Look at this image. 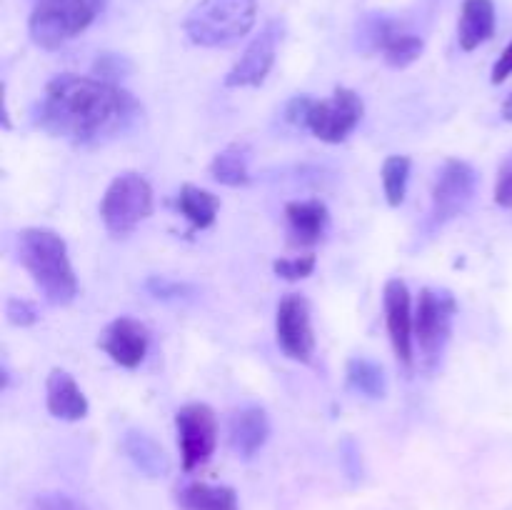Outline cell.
I'll use <instances>...</instances> for the list:
<instances>
[{"instance_id": "6da1fadb", "label": "cell", "mask_w": 512, "mask_h": 510, "mask_svg": "<svg viewBox=\"0 0 512 510\" xmlns=\"http://www.w3.org/2000/svg\"><path fill=\"white\" fill-rule=\"evenodd\" d=\"M143 105L115 83L85 75H58L45 85L38 125L78 148H95L130 133Z\"/></svg>"}, {"instance_id": "7a4b0ae2", "label": "cell", "mask_w": 512, "mask_h": 510, "mask_svg": "<svg viewBox=\"0 0 512 510\" xmlns=\"http://www.w3.org/2000/svg\"><path fill=\"white\" fill-rule=\"evenodd\" d=\"M18 258L50 305H70L78 295V278L68 258V245L50 228L18 233Z\"/></svg>"}, {"instance_id": "3957f363", "label": "cell", "mask_w": 512, "mask_h": 510, "mask_svg": "<svg viewBox=\"0 0 512 510\" xmlns=\"http://www.w3.org/2000/svg\"><path fill=\"white\" fill-rule=\"evenodd\" d=\"M258 0H200L185 18V35L200 48H228L253 30Z\"/></svg>"}, {"instance_id": "277c9868", "label": "cell", "mask_w": 512, "mask_h": 510, "mask_svg": "<svg viewBox=\"0 0 512 510\" xmlns=\"http://www.w3.org/2000/svg\"><path fill=\"white\" fill-rule=\"evenodd\" d=\"M108 3L110 0H40L28 20L30 40L43 50L63 48L93 23Z\"/></svg>"}, {"instance_id": "5b68a950", "label": "cell", "mask_w": 512, "mask_h": 510, "mask_svg": "<svg viewBox=\"0 0 512 510\" xmlns=\"http://www.w3.org/2000/svg\"><path fill=\"white\" fill-rule=\"evenodd\" d=\"M153 213V188L140 173H123L100 200V218L113 235H128Z\"/></svg>"}, {"instance_id": "8992f818", "label": "cell", "mask_w": 512, "mask_h": 510, "mask_svg": "<svg viewBox=\"0 0 512 510\" xmlns=\"http://www.w3.org/2000/svg\"><path fill=\"white\" fill-rule=\"evenodd\" d=\"M455 313H458V303H455V295H450L448 290H420L418 308H415L413 318V335L428 363H435L438 355L443 353L445 343L450 338Z\"/></svg>"}, {"instance_id": "52a82bcc", "label": "cell", "mask_w": 512, "mask_h": 510, "mask_svg": "<svg viewBox=\"0 0 512 510\" xmlns=\"http://www.w3.org/2000/svg\"><path fill=\"white\" fill-rule=\"evenodd\" d=\"M365 113L363 98L350 88H335L325 100H315L308 130L323 143H343L360 125Z\"/></svg>"}, {"instance_id": "ba28073f", "label": "cell", "mask_w": 512, "mask_h": 510, "mask_svg": "<svg viewBox=\"0 0 512 510\" xmlns=\"http://www.w3.org/2000/svg\"><path fill=\"white\" fill-rule=\"evenodd\" d=\"M175 428H178L183 468L190 473L208 463L215 443H218V418H215L213 408L205 403L183 405L175 413Z\"/></svg>"}, {"instance_id": "9c48e42d", "label": "cell", "mask_w": 512, "mask_h": 510, "mask_svg": "<svg viewBox=\"0 0 512 510\" xmlns=\"http://www.w3.org/2000/svg\"><path fill=\"white\" fill-rule=\"evenodd\" d=\"M478 190V173L470 163L458 158L445 160L438 180L433 185V225H445L468 210Z\"/></svg>"}, {"instance_id": "30bf717a", "label": "cell", "mask_w": 512, "mask_h": 510, "mask_svg": "<svg viewBox=\"0 0 512 510\" xmlns=\"http://www.w3.org/2000/svg\"><path fill=\"white\" fill-rule=\"evenodd\" d=\"M283 35V20H270V23L260 30V35H255L253 43L245 48V53L240 55L238 63L230 68V73L225 75V85H228V88H258V85H263L270 68H273L275 55H278L280 43H283Z\"/></svg>"}, {"instance_id": "8fae6325", "label": "cell", "mask_w": 512, "mask_h": 510, "mask_svg": "<svg viewBox=\"0 0 512 510\" xmlns=\"http://www.w3.org/2000/svg\"><path fill=\"white\" fill-rule=\"evenodd\" d=\"M275 335L288 358L310 363L315 350L313 325H310V303L300 293H288L275 313Z\"/></svg>"}, {"instance_id": "7c38bea8", "label": "cell", "mask_w": 512, "mask_h": 510, "mask_svg": "<svg viewBox=\"0 0 512 510\" xmlns=\"http://www.w3.org/2000/svg\"><path fill=\"white\" fill-rule=\"evenodd\" d=\"M383 308L395 358L403 365H413V313H410L408 285L400 278H390L385 283Z\"/></svg>"}, {"instance_id": "4fadbf2b", "label": "cell", "mask_w": 512, "mask_h": 510, "mask_svg": "<svg viewBox=\"0 0 512 510\" xmlns=\"http://www.w3.org/2000/svg\"><path fill=\"white\" fill-rule=\"evenodd\" d=\"M98 345L120 368L133 370L145 360V353H148L150 345V333L140 320L118 318L103 330Z\"/></svg>"}, {"instance_id": "5bb4252c", "label": "cell", "mask_w": 512, "mask_h": 510, "mask_svg": "<svg viewBox=\"0 0 512 510\" xmlns=\"http://www.w3.org/2000/svg\"><path fill=\"white\" fill-rule=\"evenodd\" d=\"M45 403L53 418L58 420H83L88 415V398L78 388L73 375L63 368H53L45 380Z\"/></svg>"}, {"instance_id": "9a60e30c", "label": "cell", "mask_w": 512, "mask_h": 510, "mask_svg": "<svg viewBox=\"0 0 512 510\" xmlns=\"http://www.w3.org/2000/svg\"><path fill=\"white\" fill-rule=\"evenodd\" d=\"M270 435V420L268 413L258 405H248V408L238 410L230 418V448L235 455L250 460L265 443Z\"/></svg>"}, {"instance_id": "2e32d148", "label": "cell", "mask_w": 512, "mask_h": 510, "mask_svg": "<svg viewBox=\"0 0 512 510\" xmlns=\"http://www.w3.org/2000/svg\"><path fill=\"white\" fill-rule=\"evenodd\" d=\"M285 218L295 245H315L330 225L328 205L320 200H293L285 205Z\"/></svg>"}, {"instance_id": "e0dca14e", "label": "cell", "mask_w": 512, "mask_h": 510, "mask_svg": "<svg viewBox=\"0 0 512 510\" xmlns=\"http://www.w3.org/2000/svg\"><path fill=\"white\" fill-rule=\"evenodd\" d=\"M123 450L128 455L130 463L145 475V478L160 480L170 473V458L163 450V445L153 438L150 433L140 428L125 430L123 435Z\"/></svg>"}, {"instance_id": "ac0fdd59", "label": "cell", "mask_w": 512, "mask_h": 510, "mask_svg": "<svg viewBox=\"0 0 512 510\" xmlns=\"http://www.w3.org/2000/svg\"><path fill=\"white\" fill-rule=\"evenodd\" d=\"M495 33L493 0H465L458 23V43L465 53L480 48Z\"/></svg>"}, {"instance_id": "d6986e66", "label": "cell", "mask_w": 512, "mask_h": 510, "mask_svg": "<svg viewBox=\"0 0 512 510\" xmlns=\"http://www.w3.org/2000/svg\"><path fill=\"white\" fill-rule=\"evenodd\" d=\"M175 205H178L180 215L190 223V230H205L215 223V218H218L220 198L208 193V190L198 188V185L185 183L183 188H180Z\"/></svg>"}, {"instance_id": "ffe728a7", "label": "cell", "mask_w": 512, "mask_h": 510, "mask_svg": "<svg viewBox=\"0 0 512 510\" xmlns=\"http://www.w3.org/2000/svg\"><path fill=\"white\" fill-rule=\"evenodd\" d=\"M210 175L220 185L243 188L250 183V148L245 143H230L210 163Z\"/></svg>"}, {"instance_id": "44dd1931", "label": "cell", "mask_w": 512, "mask_h": 510, "mask_svg": "<svg viewBox=\"0 0 512 510\" xmlns=\"http://www.w3.org/2000/svg\"><path fill=\"white\" fill-rule=\"evenodd\" d=\"M178 505L183 510H238V495L225 485L193 483L180 490Z\"/></svg>"}, {"instance_id": "7402d4cb", "label": "cell", "mask_w": 512, "mask_h": 510, "mask_svg": "<svg viewBox=\"0 0 512 510\" xmlns=\"http://www.w3.org/2000/svg\"><path fill=\"white\" fill-rule=\"evenodd\" d=\"M345 375H348V385L355 390V393L365 395L370 400L385 398V390H388V383H385V370L383 365L375 363V360L363 358H350L348 368H345Z\"/></svg>"}, {"instance_id": "603a6c76", "label": "cell", "mask_w": 512, "mask_h": 510, "mask_svg": "<svg viewBox=\"0 0 512 510\" xmlns=\"http://www.w3.org/2000/svg\"><path fill=\"white\" fill-rule=\"evenodd\" d=\"M410 165L413 163H410L408 155H390V158H385L380 178H383L385 200H388L390 208H398L405 200L410 180Z\"/></svg>"}, {"instance_id": "cb8c5ba5", "label": "cell", "mask_w": 512, "mask_h": 510, "mask_svg": "<svg viewBox=\"0 0 512 510\" xmlns=\"http://www.w3.org/2000/svg\"><path fill=\"white\" fill-rule=\"evenodd\" d=\"M423 38L418 35H410V33H395L388 43L383 45V58L390 68H408L413 65L415 60L423 55Z\"/></svg>"}, {"instance_id": "d4e9b609", "label": "cell", "mask_w": 512, "mask_h": 510, "mask_svg": "<svg viewBox=\"0 0 512 510\" xmlns=\"http://www.w3.org/2000/svg\"><path fill=\"white\" fill-rule=\"evenodd\" d=\"M130 73H133V63L118 53H100L93 63V78L105 80V83L118 85Z\"/></svg>"}, {"instance_id": "484cf974", "label": "cell", "mask_w": 512, "mask_h": 510, "mask_svg": "<svg viewBox=\"0 0 512 510\" xmlns=\"http://www.w3.org/2000/svg\"><path fill=\"white\" fill-rule=\"evenodd\" d=\"M145 288L158 300H188L195 295L193 285L178 283V280L163 278V275H153V278L145 280Z\"/></svg>"}, {"instance_id": "4316f807", "label": "cell", "mask_w": 512, "mask_h": 510, "mask_svg": "<svg viewBox=\"0 0 512 510\" xmlns=\"http://www.w3.org/2000/svg\"><path fill=\"white\" fill-rule=\"evenodd\" d=\"M313 270H315L313 253L295 255V258H278L273 263V273L278 275V278L290 280V283H295V280H305L308 275H313Z\"/></svg>"}, {"instance_id": "83f0119b", "label": "cell", "mask_w": 512, "mask_h": 510, "mask_svg": "<svg viewBox=\"0 0 512 510\" xmlns=\"http://www.w3.org/2000/svg\"><path fill=\"white\" fill-rule=\"evenodd\" d=\"M5 320L15 328H28L38 323V308L25 298H8L5 300Z\"/></svg>"}, {"instance_id": "f1b7e54d", "label": "cell", "mask_w": 512, "mask_h": 510, "mask_svg": "<svg viewBox=\"0 0 512 510\" xmlns=\"http://www.w3.org/2000/svg\"><path fill=\"white\" fill-rule=\"evenodd\" d=\"M315 100L308 98V95H295V98L288 100L285 105V120L295 128H308V118L310 110H313Z\"/></svg>"}, {"instance_id": "f546056e", "label": "cell", "mask_w": 512, "mask_h": 510, "mask_svg": "<svg viewBox=\"0 0 512 510\" xmlns=\"http://www.w3.org/2000/svg\"><path fill=\"white\" fill-rule=\"evenodd\" d=\"M495 203L500 208L512 210V153L503 160L498 170V183H495Z\"/></svg>"}, {"instance_id": "4dcf8cb0", "label": "cell", "mask_w": 512, "mask_h": 510, "mask_svg": "<svg viewBox=\"0 0 512 510\" xmlns=\"http://www.w3.org/2000/svg\"><path fill=\"white\" fill-rule=\"evenodd\" d=\"M33 510H83L73 498L63 493H43L35 498Z\"/></svg>"}, {"instance_id": "1f68e13d", "label": "cell", "mask_w": 512, "mask_h": 510, "mask_svg": "<svg viewBox=\"0 0 512 510\" xmlns=\"http://www.w3.org/2000/svg\"><path fill=\"white\" fill-rule=\"evenodd\" d=\"M340 458H343V465L345 470H348L350 478L358 480L360 473H363V468H360V450L353 438L343 440V445H340Z\"/></svg>"}, {"instance_id": "d6a6232c", "label": "cell", "mask_w": 512, "mask_h": 510, "mask_svg": "<svg viewBox=\"0 0 512 510\" xmlns=\"http://www.w3.org/2000/svg\"><path fill=\"white\" fill-rule=\"evenodd\" d=\"M512 73V43L508 45V48L503 50V55H500V60L495 63L493 68V83H503V80H508Z\"/></svg>"}, {"instance_id": "836d02e7", "label": "cell", "mask_w": 512, "mask_h": 510, "mask_svg": "<svg viewBox=\"0 0 512 510\" xmlns=\"http://www.w3.org/2000/svg\"><path fill=\"white\" fill-rule=\"evenodd\" d=\"M503 118L510 120V123H512V95L503 103Z\"/></svg>"}]
</instances>
